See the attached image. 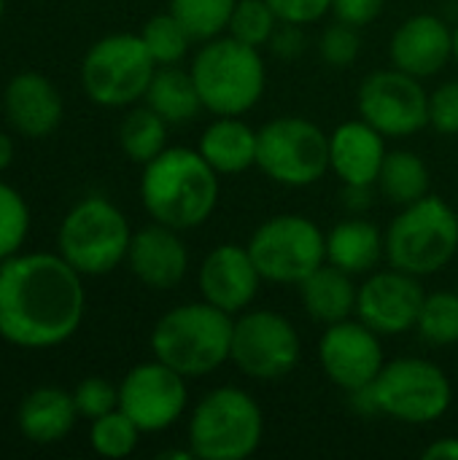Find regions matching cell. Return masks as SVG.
Instances as JSON below:
<instances>
[{"instance_id":"6da1fadb","label":"cell","mask_w":458,"mask_h":460,"mask_svg":"<svg viewBox=\"0 0 458 460\" xmlns=\"http://www.w3.org/2000/svg\"><path fill=\"white\" fill-rule=\"evenodd\" d=\"M84 275L59 253H16L0 264V337L22 350L65 345L84 323Z\"/></svg>"},{"instance_id":"7a4b0ae2","label":"cell","mask_w":458,"mask_h":460,"mask_svg":"<svg viewBox=\"0 0 458 460\" xmlns=\"http://www.w3.org/2000/svg\"><path fill=\"white\" fill-rule=\"evenodd\" d=\"M221 175L197 148L167 146L143 164L140 202L151 221L178 232L202 226L219 208Z\"/></svg>"},{"instance_id":"3957f363","label":"cell","mask_w":458,"mask_h":460,"mask_svg":"<svg viewBox=\"0 0 458 460\" xmlns=\"http://www.w3.org/2000/svg\"><path fill=\"white\" fill-rule=\"evenodd\" d=\"M235 315L211 302H184L167 310L151 329V353L186 380L219 372L232 353Z\"/></svg>"},{"instance_id":"277c9868","label":"cell","mask_w":458,"mask_h":460,"mask_svg":"<svg viewBox=\"0 0 458 460\" xmlns=\"http://www.w3.org/2000/svg\"><path fill=\"white\" fill-rule=\"evenodd\" d=\"M189 73L197 84L202 108L213 116H246L259 105L267 89L262 49L227 32L200 43Z\"/></svg>"},{"instance_id":"5b68a950","label":"cell","mask_w":458,"mask_h":460,"mask_svg":"<svg viewBox=\"0 0 458 460\" xmlns=\"http://www.w3.org/2000/svg\"><path fill=\"white\" fill-rule=\"evenodd\" d=\"M265 439L262 404L238 385L208 391L189 412L186 445L197 460H246Z\"/></svg>"},{"instance_id":"8992f818","label":"cell","mask_w":458,"mask_h":460,"mask_svg":"<svg viewBox=\"0 0 458 460\" xmlns=\"http://www.w3.org/2000/svg\"><path fill=\"white\" fill-rule=\"evenodd\" d=\"M386 261L416 278L443 272L458 253V213L440 194H427L386 226Z\"/></svg>"},{"instance_id":"52a82bcc","label":"cell","mask_w":458,"mask_h":460,"mask_svg":"<svg viewBox=\"0 0 458 460\" xmlns=\"http://www.w3.org/2000/svg\"><path fill=\"white\" fill-rule=\"evenodd\" d=\"M132 229L105 197L78 199L57 229V253L84 278H100L127 261Z\"/></svg>"},{"instance_id":"ba28073f","label":"cell","mask_w":458,"mask_h":460,"mask_svg":"<svg viewBox=\"0 0 458 460\" xmlns=\"http://www.w3.org/2000/svg\"><path fill=\"white\" fill-rule=\"evenodd\" d=\"M157 73L140 32H113L94 40L81 59L84 94L103 108H130L146 97Z\"/></svg>"},{"instance_id":"9c48e42d","label":"cell","mask_w":458,"mask_h":460,"mask_svg":"<svg viewBox=\"0 0 458 460\" xmlns=\"http://www.w3.org/2000/svg\"><path fill=\"white\" fill-rule=\"evenodd\" d=\"M246 248L265 283L300 286L327 264V232L300 213H281L262 221Z\"/></svg>"},{"instance_id":"30bf717a","label":"cell","mask_w":458,"mask_h":460,"mask_svg":"<svg viewBox=\"0 0 458 460\" xmlns=\"http://www.w3.org/2000/svg\"><path fill=\"white\" fill-rule=\"evenodd\" d=\"M256 167L278 186L308 189L329 172V135L305 116H278L262 124Z\"/></svg>"},{"instance_id":"8fae6325","label":"cell","mask_w":458,"mask_h":460,"mask_svg":"<svg viewBox=\"0 0 458 460\" xmlns=\"http://www.w3.org/2000/svg\"><path fill=\"white\" fill-rule=\"evenodd\" d=\"M373 391L381 415L405 426L437 423L454 404V385L445 369L416 356L386 361Z\"/></svg>"},{"instance_id":"7c38bea8","label":"cell","mask_w":458,"mask_h":460,"mask_svg":"<svg viewBox=\"0 0 458 460\" xmlns=\"http://www.w3.org/2000/svg\"><path fill=\"white\" fill-rule=\"evenodd\" d=\"M302 358V337L297 326L278 310L248 307L235 315L229 361L240 375L275 383L289 377Z\"/></svg>"},{"instance_id":"4fadbf2b","label":"cell","mask_w":458,"mask_h":460,"mask_svg":"<svg viewBox=\"0 0 458 460\" xmlns=\"http://www.w3.org/2000/svg\"><path fill=\"white\" fill-rule=\"evenodd\" d=\"M359 116L383 137L405 140L429 127V92L421 78L389 67L370 73L356 94Z\"/></svg>"},{"instance_id":"5bb4252c","label":"cell","mask_w":458,"mask_h":460,"mask_svg":"<svg viewBox=\"0 0 458 460\" xmlns=\"http://www.w3.org/2000/svg\"><path fill=\"white\" fill-rule=\"evenodd\" d=\"M189 407V385L181 372L159 358L132 367L119 383V410L143 431L173 429Z\"/></svg>"},{"instance_id":"9a60e30c","label":"cell","mask_w":458,"mask_h":460,"mask_svg":"<svg viewBox=\"0 0 458 460\" xmlns=\"http://www.w3.org/2000/svg\"><path fill=\"white\" fill-rule=\"evenodd\" d=\"M381 340L383 337L359 318H346L340 323L324 326V334L316 348L319 367L327 380L346 394L367 388L386 367Z\"/></svg>"},{"instance_id":"2e32d148","label":"cell","mask_w":458,"mask_h":460,"mask_svg":"<svg viewBox=\"0 0 458 460\" xmlns=\"http://www.w3.org/2000/svg\"><path fill=\"white\" fill-rule=\"evenodd\" d=\"M424 296L421 278L397 267L375 270L359 286L356 318L381 337H402L416 329Z\"/></svg>"},{"instance_id":"e0dca14e","label":"cell","mask_w":458,"mask_h":460,"mask_svg":"<svg viewBox=\"0 0 458 460\" xmlns=\"http://www.w3.org/2000/svg\"><path fill=\"white\" fill-rule=\"evenodd\" d=\"M262 275L248 253L246 245L238 243H221L202 259L197 270V286L205 302L213 307L240 315L254 305L262 288Z\"/></svg>"},{"instance_id":"ac0fdd59","label":"cell","mask_w":458,"mask_h":460,"mask_svg":"<svg viewBox=\"0 0 458 460\" xmlns=\"http://www.w3.org/2000/svg\"><path fill=\"white\" fill-rule=\"evenodd\" d=\"M389 57L394 67L432 78L454 59V27L435 13L408 16L389 40Z\"/></svg>"},{"instance_id":"d6986e66","label":"cell","mask_w":458,"mask_h":460,"mask_svg":"<svg viewBox=\"0 0 458 460\" xmlns=\"http://www.w3.org/2000/svg\"><path fill=\"white\" fill-rule=\"evenodd\" d=\"M3 113L13 132L40 140L62 124L65 102L51 78L38 70H22L3 89Z\"/></svg>"},{"instance_id":"ffe728a7","label":"cell","mask_w":458,"mask_h":460,"mask_svg":"<svg viewBox=\"0 0 458 460\" xmlns=\"http://www.w3.org/2000/svg\"><path fill=\"white\" fill-rule=\"evenodd\" d=\"M127 267L151 291L175 288L189 272V251L181 232L157 221L132 232Z\"/></svg>"},{"instance_id":"44dd1931","label":"cell","mask_w":458,"mask_h":460,"mask_svg":"<svg viewBox=\"0 0 458 460\" xmlns=\"http://www.w3.org/2000/svg\"><path fill=\"white\" fill-rule=\"evenodd\" d=\"M386 140L362 116L337 124L329 132V170L343 186H375L389 154Z\"/></svg>"},{"instance_id":"7402d4cb","label":"cell","mask_w":458,"mask_h":460,"mask_svg":"<svg viewBox=\"0 0 458 460\" xmlns=\"http://www.w3.org/2000/svg\"><path fill=\"white\" fill-rule=\"evenodd\" d=\"M78 418L81 415L76 410L73 391L43 385L22 399L16 412V426L27 442L46 447L62 442L73 431Z\"/></svg>"},{"instance_id":"603a6c76","label":"cell","mask_w":458,"mask_h":460,"mask_svg":"<svg viewBox=\"0 0 458 460\" xmlns=\"http://www.w3.org/2000/svg\"><path fill=\"white\" fill-rule=\"evenodd\" d=\"M259 129L240 116H216L200 135L197 151L219 175H240L256 167Z\"/></svg>"},{"instance_id":"cb8c5ba5","label":"cell","mask_w":458,"mask_h":460,"mask_svg":"<svg viewBox=\"0 0 458 460\" xmlns=\"http://www.w3.org/2000/svg\"><path fill=\"white\" fill-rule=\"evenodd\" d=\"M386 259V234L364 216H348L327 232V261L348 275H370Z\"/></svg>"},{"instance_id":"d4e9b609","label":"cell","mask_w":458,"mask_h":460,"mask_svg":"<svg viewBox=\"0 0 458 460\" xmlns=\"http://www.w3.org/2000/svg\"><path fill=\"white\" fill-rule=\"evenodd\" d=\"M297 288L305 313L321 326H332L356 315L359 286L354 283V275L337 270L329 261L321 264L316 272H310Z\"/></svg>"},{"instance_id":"484cf974","label":"cell","mask_w":458,"mask_h":460,"mask_svg":"<svg viewBox=\"0 0 458 460\" xmlns=\"http://www.w3.org/2000/svg\"><path fill=\"white\" fill-rule=\"evenodd\" d=\"M143 102L151 111H157L170 127L189 124V121H194V116L200 111H205L192 73L178 67V65L157 67V73H154V78H151V84L146 89Z\"/></svg>"},{"instance_id":"4316f807","label":"cell","mask_w":458,"mask_h":460,"mask_svg":"<svg viewBox=\"0 0 458 460\" xmlns=\"http://www.w3.org/2000/svg\"><path fill=\"white\" fill-rule=\"evenodd\" d=\"M375 186L383 199L397 208H405L432 194V172L421 154L410 148H394L386 154Z\"/></svg>"},{"instance_id":"83f0119b","label":"cell","mask_w":458,"mask_h":460,"mask_svg":"<svg viewBox=\"0 0 458 460\" xmlns=\"http://www.w3.org/2000/svg\"><path fill=\"white\" fill-rule=\"evenodd\" d=\"M167 121L148 105L132 108L119 127V146L135 164H146L167 148Z\"/></svg>"},{"instance_id":"f1b7e54d","label":"cell","mask_w":458,"mask_h":460,"mask_svg":"<svg viewBox=\"0 0 458 460\" xmlns=\"http://www.w3.org/2000/svg\"><path fill=\"white\" fill-rule=\"evenodd\" d=\"M238 0H170L167 11L186 27L194 43L219 38L229 27Z\"/></svg>"},{"instance_id":"f546056e","label":"cell","mask_w":458,"mask_h":460,"mask_svg":"<svg viewBox=\"0 0 458 460\" xmlns=\"http://www.w3.org/2000/svg\"><path fill=\"white\" fill-rule=\"evenodd\" d=\"M416 329L421 340L432 348L458 345V291L427 294Z\"/></svg>"},{"instance_id":"4dcf8cb0","label":"cell","mask_w":458,"mask_h":460,"mask_svg":"<svg viewBox=\"0 0 458 460\" xmlns=\"http://www.w3.org/2000/svg\"><path fill=\"white\" fill-rule=\"evenodd\" d=\"M140 38H143L151 59L157 62V67H162V65H181L186 59L192 43H194V38L186 32V27L170 11L151 16L143 24Z\"/></svg>"},{"instance_id":"1f68e13d","label":"cell","mask_w":458,"mask_h":460,"mask_svg":"<svg viewBox=\"0 0 458 460\" xmlns=\"http://www.w3.org/2000/svg\"><path fill=\"white\" fill-rule=\"evenodd\" d=\"M140 434L143 431L116 407V410H111V412L92 420V426H89V447L100 458L121 460L138 450Z\"/></svg>"},{"instance_id":"d6a6232c","label":"cell","mask_w":458,"mask_h":460,"mask_svg":"<svg viewBox=\"0 0 458 460\" xmlns=\"http://www.w3.org/2000/svg\"><path fill=\"white\" fill-rule=\"evenodd\" d=\"M278 24H281V19L275 16V11L270 8L267 0H238L232 16H229L227 35H232L254 49H262L270 43Z\"/></svg>"},{"instance_id":"836d02e7","label":"cell","mask_w":458,"mask_h":460,"mask_svg":"<svg viewBox=\"0 0 458 460\" xmlns=\"http://www.w3.org/2000/svg\"><path fill=\"white\" fill-rule=\"evenodd\" d=\"M30 232V205L8 183L0 181V264L16 256Z\"/></svg>"},{"instance_id":"e575fe53","label":"cell","mask_w":458,"mask_h":460,"mask_svg":"<svg viewBox=\"0 0 458 460\" xmlns=\"http://www.w3.org/2000/svg\"><path fill=\"white\" fill-rule=\"evenodd\" d=\"M362 51V35L359 27H351L346 22H332L319 35V57L332 67H348L359 59Z\"/></svg>"},{"instance_id":"d590c367","label":"cell","mask_w":458,"mask_h":460,"mask_svg":"<svg viewBox=\"0 0 458 460\" xmlns=\"http://www.w3.org/2000/svg\"><path fill=\"white\" fill-rule=\"evenodd\" d=\"M73 402L78 415L92 423L94 418L119 407V388L103 377H86L73 388Z\"/></svg>"},{"instance_id":"8d00e7d4","label":"cell","mask_w":458,"mask_h":460,"mask_svg":"<svg viewBox=\"0 0 458 460\" xmlns=\"http://www.w3.org/2000/svg\"><path fill=\"white\" fill-rule=\"evenodd\" d=\"M429 127L440 135L458 137V78L429 92Z\"/></svg>"},{"instance_id":"74e56055","label":"cell","mask_w":458,"mask_h":460,"mask_svg":"<svg viewBox=\"0 0 458 460\" xmlns=\"http://www.w3.org/2000/svg\"><path fill=\"white\" fill-rule=\"evenodd\" d=\"M267 3L281 22H292L302 27L321 22L332 11V0H267Z\"/></svg>"},{"instance_id":"f35d334b","label":"cell","mask_w":458,"mask_h":460,"mask_svg":"<svg viewBox=\"0 0 458 460\" xmlns=\"http://www.w3.org/2000/svg\"><path fill=\"white\" fill-rule=\"evenodd\" d=\"M267 49L278 57V59H300L308 49V32L302 24H292V22H281L267 43Z\"/></svg>"},{"instance_id":"ab89813d","label":"cell","mask_w":458,"mask_h":460,"mask_svg":"<svg viewBox=\"0 0 458 460\" xmlns=\"http://www.w3.org/2000/svg\"><path fill=\"white\" fill-rule=\"evenodd\" d=\"M383 8H386V0H332L335 19L351 27L373 24L383 13Z\"/></svg>"},{"instance_id":"60d3db41","label":"cell","mask_w":458,"mask_h":460,"mask_svg":"<svg viewBox=\"0 0 458 460\" xmlns=\"http://www.w3.org/2000/svg\"><path fill=\"white\" fill-rule=\"evenodd\" d=\"M343 208L354 216H362L373 208V186H343Z\"/></svg>"},{"instance_id":"b9f144b4","label":"cell","mask_w":458,"mask_h":460,"mask_svg":"<svg viewBox=\"0 0 458 460\" xmlns=\"http://www.w3.org/2000/svg\"><path fill=\"white\" fill-rule=\"evenodd\" d=\"M424 460H458V437H443L424 450Z\"/></svg>"},{"instance_id":"7bdbcfd3","label":"cell","mask_w":458,"mask_h":460,"mask_svg":"<svg viewBox=\"0 0 458 460\" xmlns=\"http://www.w3.org/2000/svg\"><path fill=\"white\" fill-rule=\"evenodd\" d=\"M13 156H16V146H13V137L8 132L0 129V172L8 170L13 164Z\"/></svg>"},{"instance_id":"ee69618b","label":"cell","mask_w":458,"mask_h":460,"mask_svg":"<svg viewBox=\"0 0 458 460\" xmlns=\"http://www.w3.org/2000/svg\"><path fill=\"white\" fill-rule=\"evenodd\" d=\"M454 59H456L458 65V24L454 27Z\"/></svg>"},{"instance_id":"f6af8a7d","label":"cell","mask_w":458,"mask_h":460,"mask_svg":"<svg viewBox=\"0 0 458 460\" xmlns=\"http://www.w3.org/2000/svg\"><path fill=\"white\" fill-rule=\"evenodd\" d=\"M3 13H5V0H0V22H3Z\"/></svg>"},{"instance_id":"bcb514c9","label":"cell","mask_w":458,"mask_h":460,"mask_svg":"<svg viewBox=\"0 0 458 460\" xmlns=\"http://www.w3.org/2000/svg\"><path fill=\"white\" fill-rule=\"evenodd\" d=\"M456 291H458V288H456Z\"/></svg>"}]
</instances>
